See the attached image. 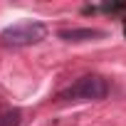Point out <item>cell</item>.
Instances as JSON below:
<instances>
[{
    "label": "cell",
    "instance_id": "1",
    "mask_svg": "<svg viewBox=\"0 0 126 126\" xmlns=\"http://www.w3.org/2000/svg\"><path fill=\"white\" fill-rule=\"evenodd\" d=\"M106 94H109L106 79L99 74H87V77H79L67 89H62L57 99L59 101H99V99H106Z\"/></svg>",
    "mask_w": 126,
    "mask_h": 126
},
{
    "label": "cell",
    "instance_id": "2",
    "mask_svg": "<svg viewBox=\"0 0 126 126\" xmlns=\"http://www.w3.org/2000/svg\"><path fill=\"white\" fill-rule=\"evenodd\" d=\"M47 37V25L37 22V20H25V22H15L10 27H5L0 32V40H3L8 47H30L37 45Z\"/></svg>",
    "mask_w": 126,
    "mask_h": 126
},
{
    "label": "cell",
    "instance_id": "3",
    "mask_svg": "<svg viewBox=\"0 0 126 126\" xmlns=\"http://www.w3.org/2000/svg\"><path fill=\"white\" fill-rule=\"evenodd\" d=\"M104 35L106 32L96 30V27H69V30H59L57 32V37L64 40V42H89V40H99Z\"/></svg>",
    "mask_w": 126,
    "mask_h": 126
},
{
    "label": "cell",
    "instance_id": "4",
    "mask_svg": "<svg viewBox=\"0 0 126 126\" xmlns=\"http://www.w3.org/2000/svg\"><path fill=\"white\" fill-rule=\"evenodd\" d=\"M22 124V111L20 109H8L0 114V126H20Z\"/></svg>",
    "mask_w": 126,
    "mask_h": 126
}]
</instances>
